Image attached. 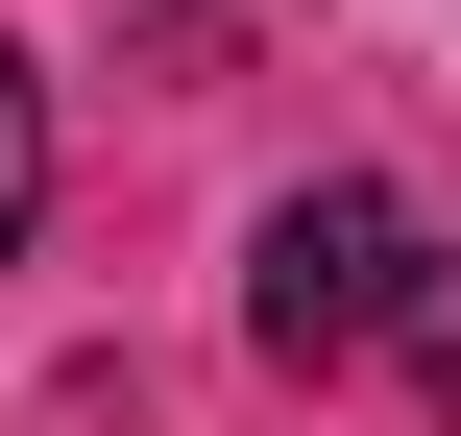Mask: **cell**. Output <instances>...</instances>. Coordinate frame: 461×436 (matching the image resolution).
Returning a JSON list of instances; mask_svg holds the SVG:
<instances>
[{"label": "cell", "mask_w": 461, "mask_h": 436, "mask_svg": "<svg viewBox=\"0 0 461 436\" xmlns=\"http://www.w3.org/2000/svg\"><path fill=\"white\" fill-rule=\"evenodd\" d=\"M389 340H413V388L461 413V267H389Z\"/></svg>", "instance_id": "cell-2"}, {"label": "cell", "mask_w": 461, "mask_h": 436, "mask_svg": "<svg viewBox=\"0 0 461 436\" xmlns=\"http://www.w3.org/2000/svg\"><path fill=\"white\" fill-rule=\"evenodd\" d=\"M389 267H413V218H389V194H292V218H267V267H243L267 364H340V340L389 316Z\"/></svg>", "instance_id": "cell-1"}, {"label": "cell", "mask_w": 461, "mask_h": 436, "mask_svg": "<svg viewBox=\"0 0 461 436\" xmlns=\"http://www.w3.org/2000/svg\"><path fill=\"white\" fill-rule=\"evenodd\" d=\"M24 194H49V97H24V49H0V243H24Z\"/></svg>", "instance_id": "cell-3"}]
</instances>
